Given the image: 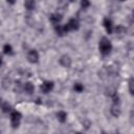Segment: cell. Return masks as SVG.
I'll list each match as a JSON object with an SVG mask.
<instances>
[{
    "mask_svg": "<svg viewBox=\"0 0 134 134\" xmlns=\"http://www.w3.org/2000/svg\"><path fill=\"white\" fill-rule=\"evenodd\" d=\"M98 49H99V52L103 55H108L111 52V50H112V44H111V42L106 37H104V38H102L99 40Z\"/></svg>",
    "mask_w": 134,
    "mask_h": 134,
    "instance_id": "1",
    "label": "cell"
},
{
    "mask_svg": "<svg viewBox=\"0 0 134 134\" xmlns=\"http://www.w3.org/2000/svg\"><path fill=\"white\" fill-rule=\"evenodd\" d=\"M64 26V30L65 32H69V31H73V30H77L79 27H80V23H79V20L75 19V18H72L70 19L66 24L63 25Z\"/></svg>",
    "mask_w": 134,
    "mask_h": 134,
    "instance_id": "2",
    "label": "cell"
},
{
    "mask_svg": "<svg viewBox=\"0 0 134 134\" xmlns=\"http://www.w3.org/2000/svg\"><path fill=\"white\" fill-rule=\"evenodd\" d=\"M21 118H22V114L17 111V110H13L10 112V125L14 129L18 128L20 126V121H21Z\"/></svg>",
    "mask_w": 134,
    "mask_h": 134,
    "instance_id": "3",
    "label": "cell"
},
{
    "mask_svg": "<svg viewBox=\"0 0 134 134\" xmlns=\"http://www.w3.org/2000/svg\"><path fill=\"white\" fill-rule=\"evenodd\" d=\"M27 61L31 64H36L39 61V53L36 49H31L27 52Z\"/></svg>",
    "mask_w": 134,
    "mask_h": 134,
    "instance_id": "4",
    "label": "cell"
},
{
    "mask_svg": "<svg viewBox=\"0 0 134 134\" xmlns=\"http://www.w3.org/2000/svg\"><path fill=\"white\" fill-rule=\"evenodd\" d=\"M53 86H54L53 82H51V81H44L41 84L40 89H41V91L43 93H48V92H50L53 89Z\"/></svg>",
    "mask_w": 134,
    "mask_h": 134,
    "instance_id": "5",
    "label": "cell"
},
{
    "mask_svg": "<svg viewBox=\"0 0 134 134\" xmlns=\"http://www.w3.org/2000/svg\"><path fill=\"white\" fill-rule=\"evenodd\" d=\"M62 18H63V17H62V14H60V13H53V14H51V15L49 16V20H50V22L53 23L54 25L60 24Z\"/></svg>",
    "mask_w": 134,
    "mask_h": 134,
    "instance_id": "6",
    "label": "cell"
},
{
    "mask_svg": "<svg viewBox=\"0 0 134 134\" xmlns=\"http://www.w3.org/2000/svg\"><path fill=\"white\" fill-rule=\"evenodd\" d=\"M103 25H104V27L106 28L107 34H109V35L112 34V31H113V23H112V21H111L109 18H105V19H104Z\"/></svg>",
    "mask_w": 134,
    "mask_h": 134,
    "instance_id": "7",
    "label": "cell"
},
{
    "mask_svg": "<svg viewBox=\"0 0 134 134\" xmlns=\"http://www.w3.org/2000/svg\"><path fill=\"white\" fill-rule=\"evenodd\" d=\"M60 64L63 67H65V68H69L71 66V59H70V57L67 55V54L62 55L61 59H60Z\"/></svg>",
    "mask_w": 134,
    "mask_h": 134,
    "instance_id": "8",
    "label": "cell"
},
{
    "mask_svg": "<svg viewBox=\"0 0 134 134\" xmlns=\"http://www.w3.org/2000/svg\"><path fill=\"white\" fill-rule=\"evenodd\" d=\"M110 111H111V114L114 116V117H118L119 115H120V107H119V105L118 104H113L112 106H111V109H110Z\"/></svg>",
    "mask_w": 134,
    "mask_h": 134,
    "instance_id": "9",
    "label": "cell"
},
{
    "mask_svg": "<svg viewBox=\"0 0 134 134\" xmlns=\"http://www.w3.org/2000/svg\"><path fill=\"white\" fill-rule=\"evenodd\" d=\"M23 90L27 93V94H31L34 91H35V86L32 83L30 82H26L24 85H23Z\"/></svg>",
    "mask_w": 134,
    "mask_h": 134,
    "instance_id": "10",
    "label": "cell"
},
{
    "mask_svg": "<svg viewBox=\"0 0 134 134\" xmlns=\"http://www.w3.org/2000/svg\"><path fill=\"white\" fill-rule=\"evenodd\" d=\"M57 118L60 122H65L67 120V113L65 111H59L57 113Z\"/></svg>",
    "mask_w": 134,
    "mask_h": 134,
    "instance_id": "11",
    "label": "cell"
},
{
    "mask_svg": "<svg viewBox=\"0 0 134 134\" xmlns=\"http://www.w3.org/2000/svg\"><path fill=\"white\" fill-rule=\"evenodd\" d=\"M115 32H116V35L118 36V37H122V36H125L126 35V28H125V26H122V25H117L116 27H115Z\"/></svg>",
    "mask_w": 134,
    "mask_h": 134,
    "instance_id": "12",
    "label": "cell"
},
{
    "mask_svg": "<svg viewBox=\"0 0 134 134\" xmlns=\"http://www.w3.org/2000/svg\"><path fill=\"white\" fill-rule=\"evenodd\" d=\"M54 30H55L57 35H58V36H60V37H63L64 35H66V32H65V30H64V26H63V25H60V24L55 25V26H54Z\"/></svg>",
    "mask_w": 134,
    "mask_h": 134,
    "instance_id": "13",
    "label": "cell"
},
{
    "mask_svg": "<svg viewBox=\"0 0 134 134\" xmlns=\"http://www.w3.org/2000/svg\"><path fill=\"white\" fill-rule=\"evenodd\" d=\"M1 110L4 112V113H10L13 110H12V106L8 104V103H2L1 104Z\"/></svg>",
    "mask_w": 134,
    "mask_h": 134,
    "instance_id": "14",
    "label": "cell"
},
{
    "mask_svg": "<svg viewBox=\"0 0 134 134\" xmlns=\"http://www.w3.org/2000/svg\"><path fill=\"white\" fill-rule=\"evenodd\" d=\"M24 6H25L28 10H31V9L35 8V6H36V2L32 1V0H26V1L24 2Z\"/></svg>",
    "mask_w": 134,
    "mask_h": 134,
    "instance_id": "15",
    "label": "cell"
},
{
    "mask_svg": "<svg viewBox=\"0 0 134 134\" xmlns=\"http://www.w3.org/2000/svg\"><path fill=\"white\" fill-rule=\"evenodd\" d=\"M3 52L5 54H13V47L10 44H5L3 46Z\"/></svg>",
    "mask_w": 134,
    "mask_h": 134,
    "instance_id": "16",
    "label": "cell"
},
{
    "mask_svg": "<svg viewBox=\"0 0 134 134\" xmlns=\"http://www.w3.org/2000/svg\"><path fill=\"white\" fill-rule=\"evenodd\" d=\"M73 89L75 92H83L84 91V85L81 83H75L73 86Z\"/></svg>",
    "mask_w": 134,
    "mask_h": 134,
    "instance_id": "17",
    "label": "cell"
},
{
    "mask_svg": "<svg viewBox=\"0 0 134 134\" xmlns=\"http://www.w3.org/2000/svg\"><path fill=\"white\" fill-rule=\"evenodd\" d=\"M133 86H134V80H133V77H130V80H129V91H130V94L131 95L134 94V88H133Z\"/></svg>",
    "mask_w": 134,
    "mask_h": 134,
    "instance_id": "18",
    "label": "cell"
},
{
    "mask_svg": "<svg viewBox=\"0 0 134 134\" xmlns=\"http://www.w3.org/2000/svg\"><path fill=\"white\" fill-rule=\"evenodd\" d=\"M81 6H82V8H87V7L90 6V2L87 1V0H83L81 2Z\"/></svg>",
    "mask_w": 134,
    "mask_h": 134,
    "instance_id": "19",
    "label": "cell"
},
{
    "mask_svg": "<svg viewBox=\"0 0 134 134\" xmlns=\"http://www.w3.org/2000/svg\"><path fill=\"white\" fill-rule=\"evenodd\" d=\"M20 90H21V85H20V82H18V83L15 84V91L19 92Z\"/></svg>",
    "mask_w": 134,
    "mask_h": 134,
    "instance_id": "20",
    "label": "cell"
},
{
    "mask_svg": "<svg viewBox=\"0 0 134 134\" xmlns=\"http://www.w3.org/2000/svg\"><path fill=\"white\" fill-rule=\"evenodd\" d=\"M1 65H2V57L0 55V67H1Z\"/></svg>",
    "mask_w": 134,
    "mask_h": 134,
    "instance_id": "21",
    "label": "cell"
},
{
    "mask_svg": "<svg viewBox=\"0 0 134 134\" xmlns=\"http://www.w3.org/2000/svg\"><path fill=\"white\" fill-rule=\"evenodd\" d=\"M75 134H82V133H80V132H77V133H75Z\"/></svg>",
    "mask_w": 134,
    "mask_h": 134,
    "instance_id": "22",
    "label": "cell"
},
{
    "mask_svg": "<svg viewBox=\"0 0 134 134\" xmlns=\"http://www.w3.org/2000/svg\"><path fill=\"white\" fill-rule=\"evenodd\" d=\"M1 103H2V100H1V97H0V104H1Z\"/></svg>",
    "mask_w": 134,
    "mask_h": 134,
    "instance_id": "23",
    "label": "cell"
},
{
    "mask_svg": "<svg viewBox=\"0 0 134 134\" xmlns=\"http://www.w3.org/2000/svg\"><path fill=\"white\" fill-rule=\"evenodd\" d=\"M102 134H107V133H102Z\"/></svg>",
    "mask_w": 134,
    "mask_h": 134,
    "instance_id": "24",
    "label": "cell"
},
{
    "mask_svg": "<svg viewBox=\"0 0 134 134\" xmlns=\"http://www.w3.org/2000/svg\"><path fill=\"white\" fill-rule=\"evenodd\" d=\"M0 134H1V131H0Z\"/></svg>",
    "mask_w": 134,
    "mask_h": 134,
    "instance_id": "25",
    "label": "cell"
}]
</instances>
